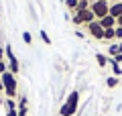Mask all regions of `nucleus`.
I'll return each mask as SVG.
<instances>
[{
  "mask_svg": "<svg viewBox=\"0 0 122 116\" xmlns=\"http://www.w3.org/2000/svg\"><path fill=\"white\" fill-rule=\"evenodd\" d=\"M106 86H108V88H116V86H118V77H116V75L108 77V79H106Z\"/></svg>",
  "mask_w": 122,
  "mask_h": 116,
  "instance_id": "nucleus-17",
  "label": "nucleus"
},
{
  "mask_svg": "<svg viewBox=\"0 0 122 116\" xmlns=\"http://www.w3.org/2000/svg\"><path fill=\"white\" fill-rule=\"evenodd\" d=\"M0 104H2V100H0Z\"/></svg>",
  "mask_w": 122,
  "mask_h": 116,
  "instance_id": "nucleus-31",
  "label": "nucleus"
},
{
  "mask_svg": "<svg viewBox=\"0 0 122 116\" xmlns=\"http://www.w3.org/2000/svg\"><path fill=\"white\" fill-rule=\"evenodd\" d=\"M39 37L43 39V43H45V45H51V39H49V35H47V31H41V33H39Z\"/></svg>",
  "mask_w": 122,
  "mask_h": 116,
  "instance_id": "nucleus-19",
  "label": "nucleus"
},
{
  "mask_svg": "<svg viewBox=\"0 0 122 116\" xmlns=\"http://www.w3.org/2000/svg\"><path fill=\"white\" fill-rule=\"evenodd\" d=\"M108 63L112 65V73H114L116 77H120V75H122V67H120V63H116L114 59H108Z\"/></svg>",
  "mask_w": 122,
  "mask_h": 116,
  "instance_id": "nucleus-9",
  "label": "nucleus"
},
{
  "mask_svg": "<svg viewBox=\"0 0 122 116\" xmlns=\"http://www.w3.org/2000/svg\"><path fill=\"white\" fill-rule=\"evenodd\" d=\"M6 116H18L16 110H6Z\"/></svg>",
  "mask_w": 122,
  "mask_h": 116,
  "instance_id": "nucleus-25",
  "label": "nucleus"
},
{
  "mask_svg": "<svg viewBox=\"0 0 122 116\" xmlns=\"http://www.w3.org/2000/svg\"><path fill=\"white\" fill-rule=\"evenodd\" d=\"M112 2H122V0H112Z\"/></svg>",
  "mask_w": 122,
  "mask_h": 116,
  "instance_id": "nucleus-30",
  "label": "nucleus"
},
{
  "mask_svg": "<svg viewBox=\"0 0 122 116\" xmlns=\"http://www.w3.org/2000/svg\"><path fill=\"white\" fill-rule=\"evenodd\" d=\"M98 22L102 25V29H104V31H106V29H114V26H116V18L110 16V14H106V16H104V18H100Z\"/></svg>",
  "mask_w": 122,
  "mask_h": 116,
  "instance_id": "nucleus-5",
  "label": "nucleus"
},
{
  "mask_svg": "<svg viewBox=\"0 0 122 116\" xmlns=\"http://www.w3.org/2000/svg\"><path fill=\"white\" fill-rule=\"evenodd\" d=\"M2 84H4V94H6V98H16V88H18V84H16V75L14 73H10V71H4L2 73Z\"/></svg>",
  "mask_w": 122,
  "mask_h": 116,
  "instance_id": "nucleus-1",
  "label": "nucleus"
},
{
  "mask_svg": "<svg viewBox=\"0 0 122 116\" xmlns=\"http://www.w3.org/2000/svg\"><path fill=\"white\" fill-rule=\"evenodd\" d=\"M90 4H92L90 0H79V2H77V8H75V12H83V10H87V8H90Z\"/></svg>",
  "mask_w": 122,
  "mask_h": 116,
  "instance_id": "nucleus-11",
  "label": "nucleus"
},
{
  "mask_svg": "<svg viewBox=\"0 0 122 116\" xmlns=\"http://www.w3.org/2000/svg\"><path fill=\"white\" fill-rule=\"evenodd\" d=\"M108 53H110V57H116L118 53H120V51H118V43H112V45H110V47H108Z\"/></svg>",
  "mask_w": 122,
  "mask_h": 116,
  "instance_id": "nucleus-16",
  "label": "nucleus"
},
{
  "mask_svg": "<svg viewBox=\"0 0 122 116\" xmlns=\"http://www.w3.org/2000/svg\"><path fill=\"white\" fill-rule=\"evenodd\" d=\"M77 2L79 0H63V4H65L69 10H73V12H75V8H77Z\"/></svg>",
  "mask_w": 122,
  "mask_h": 116,
  "instance_id": "nucleus-14",
  "label": "nucleus"
},
{
  "mask_svg": "<svg viewBox=\"0 0 122 116\" xmlns=\"http://www.w3.org/2000/svg\"><path fill=\"white\" fill-rule=\"evenodd\" d=\"M96 61H98L100 67H106V65H108V57H106L104 53H96Z\"/></svg>",
  "mask_w": 122,
  "mask_h": 116,
  "instance_id": "nucleus-12",
  "label": "nucleus"
},
{
  "mask_svg": "<svg viewBox=\"0 0 122 116\" xmlns=\"http://www.w3.org/2000/svg\"><path fill=\"white\" fill-rule=\"evenodd\" d=\"M0 92H4V84H2V77H0Z\"/></svg>",
  "mask_w": 122,
  "mask_h": 116,
  "instance_id": "nucleus-28",
  "label": "nucleus"
},
{
  "mask_svg": "<svg viewBox=\"0 0 122 116\" xmlns=\"http://www.w3.org/2000/svg\"><path fill=\"white\" fill-rule=\"evenodd\" d=\"M86 29H87V33L96 39V41H104V29H102V25H100L98 21H94V22H90V25H86Z\"/></svg>",
  "mask_w": 122,
  "mask_h": 116,
  "instance_id": "nucleus-3",
  "label": "nucleus"
},
{
  "mask_svg": "<svg viewBox=\"0 0 122 116\" xmlns=\"http://www.w3.org/2000/svg\"><path fill=\"white\" fill-rule=\"evenodd\" d=\"M90 10L96 14V18L100 21V18H104L106 14H110V2L108 0H94V2L90 4Z\"/></svg>",
  "mask_w": 122,
  "mask_h": 116,
  "instance_id": "nucleus-2",
  "label": "nucleus"
},
{
  "mask_svg": "<svg viewBox=\"0 0 122 116\" xmlns=\"http://www.w3.org/2000/svg\"><path fill=\"white\" fill-rule=\"evenodd\" d=\"M4 104H6V110H16V108H18V104L14 102L12 98H6V100H4Z\"/></svg>",
  "mask_w": 122,
  "mask_h": 116,
  "instance_id": "nucleus-13",
  "label": "nucleus"
},
{
  "mask_svg": "<svg viewBox=\"0 0 122 116\" xmlns=\"http://www.w3.org/2000/svg\"><path fill=\"white\" fill-rule=\"evenodd\" d=\"M116 26H122V16H118V18H116Z\"/></svg>",
  "mask_w": 122,
  "mask_h": 116,
  "instance_id": "nucleus-27",
  "label": "nucleus"
},
{
  "mask_svg": "<svg viewBox=\"0 0 122 116\" xmlns=\"http://www.w3.org/2000/svg\"><path fill=\"white\" fill-rule=\"evenodd\" d=\"M110 16H122V2H110Z\"/></svg>",
  "mask_w": 122,
  "mask_h": 116,
  "instance_id": "nucleus-6",
  "label": "nucleus"
},
{
  "mask_svg": "<svg viewBox=\"0 0 122 116\" xmlns=\"http://www.w3.org/2000/svg\"><path fill=\"white\" fill-rule=\"evenodd\" d=\"M71 22H73L75 26L83 25V21H81V14H79V12H73V16H71Z\"/></svg>",
  "mask_w": 122,
  "mask_h": 116,
  "instance_id": "nucleus-15",
  "label": "nucleus"
},
{
  "mask_svg": "<svg viewBox=\"0 0 122 116\" xmlns=\"http://www.w3.org/2000/svg\"><path fill=\"white\" fill-rule=\"evenodd\" d=\"M16 114H18V116H26V114H29L26 106H18V108H16Z\"/></svg>",
  "mask_w": 122,
  "mask_h": 116,
  "instance_id": "nucleus-20",
  "label": "nucleus"
},
{
  "mask_svg": "<svg viewBox=\"0 0 122 116\" xmlns=\"http://www.w3.org/2000/svg\"><path fill=\"white\" fill-rule=\"evenodd\" d=\"M116 29V26H114ZM114 29H106L104 31V41H116V31Z\"/></svg>",
  "mask_w": 122,
  "mask_h": 116,
  "instance_id": "nucleus-10",
  "label": "nucleus"
},
{
  "mask_svg": "<svg viewBox=\"0 0 122 116\" xmlns=\"http://www.w3.org/2000/svg\"><path fill=\"white\" fill-rule=\"evenodd\" d=\"M108 2H110V0H108Z\"/></svg>",
  "mask_w": 122,
  "mask_h": 116,
  "instance_id": "nucleus-33",
  "label": "nucleus"
},
{
  "mask_svg": "<svg viewBox=\"0 0 122 116\" xmlns=\"http://www.w3.org/2000/svg\"><path fill=\"white\" fill-rule=\"evenodd\" d=\"M79 14H81V21H83V25H90V22L98 21V18H96V14L92 12L90 8H87V10H83V12H79Z\"/></svg>",
  "mask_w": 122,
  "mask_h": 116,
  "instance_id": "nucleus-7",
  "label": "nucleus"
},
{
  "mask_svg": "<svg viewBox=\"0 0 122 116\" xmlns=\"http://www.w3.org/2000/svg\"><path fill=\"white\" fill-rule=\"evenodd\" d=\"M112 59L116 61V63H120V61H122V53H118V55H116V57H112Z\"/></svg>",
  "mask_w": 122,
  "mask_h": 116,
  "instance_id": "nucleus-24",
  "label": "nucleus"
},
{
  "mask_svg": "<svg viewBox=\"0 0 122 116\" xmlns=\"http://www.w3.org/2000/svg\"><path fill=\"white\" fill-rule=\"evenodd\" d=\"M118 51L122 53V41H118Z\"/></svg>",
  "mask_w": 122,
  "mask_h": 116,
  "instance_id": "nucleus-29",
  "label": "nucleus"
},
{
  "mask_svg": "<svg viewBox=\"0 0 122 116\" xmlns=\"http://www.w3.org/2000/svg\"><path fill=\"white\" fill-rule=\"evenodd\" d=\"M4 71H8V61H0V75Z\"/></svg>",
  "mask_w": 122,
  "mask_h": 116,
  "instance_id": "nucleus-21",
  "label": "nucleus"
},
{
  "mask_svg": "<svg viewBox=\"0 0 122 116\" xmlns=\"http://www.w3.org/2000/svg\"><path fill=\"white\" fill-rule=\"evenodd\" d=\"M61 2H63V0H61Z\"/></svg>",
  "mask_w": 122,
  "mask_h": 116,
  "instance_id": "nucleus-32",
  "label": "nucleus"
},
{
  "mask_svg": "<svg viewBox=\"0 0 122 116\" xmlns=\"http://www.w3.org/2000/svg\"><path fill=\"white\" fill-rule=\"evenodd\" d=\"M77 104H79V92H77V90H73V92H69V96H67V100H65V106L69 108L71 116L77 112Z\"/></svg>",
  "mask_w": 122,
  "mask_h": 116,
  "instance_id": "nucleus-4",
  "label": "nucleus"
},
{
  "mask_svg": "<svg viewBox=\"0 0 122 116\" xmlns=\"http://www.w3.org/2000/svg\"><path fill=\"white\" fill-rule=\"evenodd\" d=\"M116 41H122V26H116Z\"/></svg>",
  "mask_w": 122,
  "mask_h": 116,
  "instance_id": "nucleus-23",
  "label": "nucleus"
},
{
  "mask_svg": "<svg viewBox=\"0 0 122 116\" xmlns=\"http://www.w3.org/2000/svg\"><path fill=\"white\" fill-rule=\"evenodd\" d=\"M0 61H4V49L0 47Z\"/></svg>",
  "mask_w": 122,
  "mask_h": 116,
  "instance_id": "nucleus-26",
  "label": "nucleus"
},
{
  "mask_svg": "<svg viewBox=\"0 0 122 116\" xmlns=\"http://www.w3.org/2000/svg\"><path fill=\"white\" fill-rule=\"evenodd\" d=\"M16 104H18V106H26V104H29V100H26V96H20Z\"/></svg>",
  "mask_w": 122,
  "mask_h": 116,
  "instance_id": "nucleus-22",
  "label": "nucleus"
},
{
  "mask_svg": "<svg viewBox=\"0 0 122 116\" xmlns=\"http://www.w3.org/2000/svg\"><path fill=\"white\" fill-rule=\"evenodd\" d=\"M22 41H25L26 45H30V43H33V35H30L29 31H25V33H22Z\"/></svg>",
  "mask_w": 122,
  "mask_h": 116,
  "instance_id": "nucleus-18",
  "label": "nucleus"
},
{
  "mask_svg": "<svg viewBox=\"0 0 122 116\" xmlns=\"http://www.w3.org/2000/svg\"><path fill=\"white\" fill-rule=\"evenodd\" d=\"M8 71H10V73H14V75H16V73L20 71V63H18V59H16V57L8 61Z\"/></svg>",
  "mask_w": 122,
  "mask_h": 116,
  "instance_id": "nucleus-8",
  "label": "nucleus"
}]
</instances>
